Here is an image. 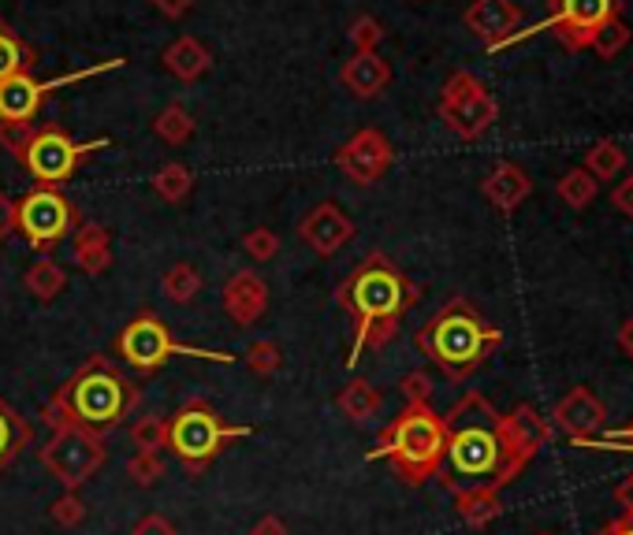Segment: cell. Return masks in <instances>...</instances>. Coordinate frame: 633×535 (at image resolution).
Listing matches in <instances>:
<instances>
[{
	"instance_id": "9c48e42d",
	"label": "cell",
	"mask_w": 633,
	"mask_h": 535,
	"mask_svg": "<svg viewBox=\"0 0 633 535\" xmlns=\"http://www.w3.org/2000/svg\"><path fill=\"white\" fill-rule=\"evenodd\" d=\"M127 67V56H109L93 67H83V72H72V75H56V78H34L30 72L23 75H12L0 82V127H12V130H27L34 127L38 119L41 104L53 98L56 90L64 86H75V82H86V78H98V75H109V72H119Z\"/></svg>"
},
{
	"instance_id": "d4e9b609",
	"label": "cell",
	"mask_w": 633,
	"mask_h": 535,
	"mask_svg": "<svg viewBox=\"0 0 633 535\" xmlns=\"http://www.w3.org/2000/svg\"><path fill=\"white\" fill-rule=\"evenodd\" d=\"M30 438H34V432H30L27 417L0 398V476H4V469H12L23 450H27Z\"/></svg>"
},
{
	"instance_id": "4fadbf2b",
	"label": "cell",
	"mask_w": 633,
	"mask_h": 535,
	"mask_svg": "<svg viewBox=\"0 0 633 535\" xmlns=\"http://www.w3.org/2000/svg\"><path fill=\"white\" fill-rule=\"evenodd\" d=\"M548 4H552L548 20L526 26V30H515L492 52L515 46V41H522V38H533V34H544V30H555V38H559L567 49H588L593 34L600 30L607 20L619 15V0H548Z\"/></svg>"
},
{
	"instance_id": "f35d334b",
	"label": "cell",
	"mask_w": 633,
	"mask_h": 535,
	"mask_svg": "<svg viewBox=\"0 0 633 535\" xmlns=\"http://www.w3.org/2000/svg\"><path fill=\"white\" fill-rule=\"evenodd\" d=\"M581 450H611V454H633V424L619 428V432H596L588 438H581Z\"/></svg>"
},
{
	"instance_id": "ab89813d",
	"label": "cell",
	"mask_w": 633,
	"mask_h": 535,
	"mask_svg": "<svg viewBox=\"0 0 633 535\" xmlns=\"http://www.w3.org/2000/svg\"><path fill=\"white\" fill-rule=\"evenodd\" d=\"M351 41L354 52H377V46L384 41V26H380L377 15H358L351 23Z\"/></svg>"
},
{
	"instance_id": "7dc6e473",
	"label": "cell",
	"mask_w": 633,
	"mask_h": 535,
	"mask_svg": "<svg viewBox=\"0 0 633 535\" xmlns=\"http://www.w3.org/2000/svg\"><path fill=\"white\" fill-rule=\"evenodd\" d=\"M250 535H288V524H283L276 513H265L262 521H257L254 528H250Z\"/></svg>"
},
{
	"instance_id": "cb8c5ba5",
	"label": "cell",
	"mask_w": 633,
	"mask_h": 535,
	"mask_svg": "<svg viewBox=\"0 0 633 535\" xmlns=\"http://www.w3.org/2000/svg\"><path fill=\"white\" fill-rule=\"evenodd\" d=\"M455 513L463 517L470 528H489L503 513L499 491L496 487H458L455 491Z\"/></svg>"
},
{
	"instance_id": "f907efd6",
	"label": "cell",
	"mask_w": 633,
	"mask_h": 535,
	"mask_svg": "<svg viewBox=\"0 0 633 535\" xmlns=\"http://www.w3.org/2000/svg\"><path fill=\"white\" fill-rule=\"evenodd\" d=\"M619 346L633 357V320H626V323L619 328Z\"/></svg>"
},
{
	"instance_id": "5b68a950",
	"label": "cell",
	"mask_w": 633,
	"mask_h": 535,
	"mask_svg": "<svg viewBox=\"0 0 633 535\" xmlns=\"http://www.w3.org/2000/svg\"><path fill=\"white\" fill-rule=\"evenodd\" d=\"M444 450H447L444 417L429 402H410L377 435V446L366 454V461H388L406 487H425L432 476H440Z\"/></svg>"
},
{
	"instance_id": "8fae6325",
	"label": "cell",
	"mask_w": 633,
	"mask_h": 535,
	"mask_svg": "<svg viewBox=\"0 0 633 535\" xmlns=\"http://www.w3.org/2000/svg\"><path fill=\"white\" fill-rule=\"evenodd\" d=\"M440 119L455 138L477 142L499 119V101L473 72H455L440 90Z\"/></svg>"
},
{
	"instance_id": "3957f363",
	"label": "cell",
	"mask_w": 633,
	"mask_h": 535,
	"mask_svg": "<svg viewBox=\"0 0 633 535\" xmlns=\"http://www.w3.org/2000/svg\"><path fill=\"white\" fill-rule=\"evenodd\" d=\"M138 402H142L138 383L127 380L112 357L93 354L67 375L64 387L53 391V398L41 409V420L53 432L56 428H72V432L105 438L135 413Z\"/></svg>"
},
{
	"instance_id": "83f0119b",
	"label": "cell",
	"mask_w": 633,
	"mask_h": 535,
	"mask_svg": "<svg viewBox=\"0 0 633 535\" xmlns=\"http://www.w3.org/2000/svg\"><path fill=\"white\" fill-rule=\"evenodd\" d=\"M585 171L593 175L596 182L615 179V175L626 171V149H622L619 142H611V138H600V142L588 145V153H585Z\"/></svg>"
},
{
	"instance_id": "d6a6232c",
	"label": "cell",
	"mask_w": 633,
	"mask_h": 535,
	"mask_svg": "<svg viewBox=\"0 0 633 535\" xmlns=\"http://www.w3.org/2000/svg\"><path fill=\"white\" fill-rule=\"evenodd\" d=\"M34 67V52L30 46H23L8 26H0V82L12 75H23Z\"/></svg>"
},
{
	"instance_id": "ac0fdd59",
	"label": "cell",
	"mask_w": 633,
	"mask_h": 535,
	"mask_svg": "<svg viewBox=\"0 0 633 535\" xmlns=\"http://www.w3.org/2000/svg\"><path fill=\"white\" fill-rule=\"evenodd\" d=\"M466 30L477 34V38L484 41V49H496L503 38H510V34L522 26V12H518L510 0H473L470 8H466L463 15Z\"/></svg>"
},
{
	"instance_id": "5bb4252c",
	"label": "cell",
	"mask_w": 633,
	"mask_h": 535,
	"mask_svg": "<svg viewBox=\"0 0 633 535\" xmlns=\"http://www.w3.org/2000/svg\"><path fill=\"white\" fill-rule=\"evenodd\" d=\"M395 161V149L384 138V130L362 127L336 149V168H340L354 187H372Z\"/></svg>"
},
{
	"instance_id": "f546056e",
	"label": "cell",
	"mask_w": 633,
	"mask_h": 535,
	"mask_svg": "<svg viewBox=\"0 0 633 535\" xmlns=\"http://www.w3.org/2000/svg\"><path fill=\"white\" fill-rule=\"evenodd\" d=\"M190 190H194V171H190L187 164H179V161L164 164V168L153 175V194H157L161 201H168V205L187 201Z\"/></svg>"
},
{
	"instance_id": "ffe728a7",
	"label": "cell",
	"mask_w": 633,
	"mask_h": 535,
	"mask_svg": "<svg viewBox=\"0 0 633 535\" xmlns=\"http://www.w3.org/2000/svg\"><path fill=\"white\" fill-rule=\"evenodd\" d=\"M481 194L492 208H496V213L507 216V213H515V208L522 205L529 194H533V179H529L526 168H518L515 161H503L481 179Z\"/></svg>"
},
{
	"instance_id": "bcb514c9",
	"label": "cell",
	"mask_w": 633,
	"mask_h": 535,
	"mask_svg": "<svg viewBox=\"0 0 633 535\" xmlns=\"http://www.w3.org/2000/svg\"><path fill=\"white\" fill-rule=\"evenodd\" d=\"M153 8H157L164 20H183L190 8H194V0H153Z\"/></svg>"
},
{
	"instance_id": "30bf717a",
	"label": "cell",
	"mask_w": 633,
	"mask_h": 535,
	"mask_svg": "<svg viewBox=\"0 0 633 535\" xmlns=\"http://www.w3.org/2000/svg\"><path fill=\"white\" fill-rule=\"evenodd\" d=\"M79 208L64 198V190L34 187L30 194L15 201V231L27 239V245L38 257H49L72 231L79 227Z\"/></svg>"
},
{
	"instance_id": "d590c367",
	"label": "cell",
	"mask_w": 633,
	"mask_h": 535,
	"mask_svg": "<svg viewBox=\"0 0 633 535\" xmlns=\"http://www.w3.org/2000/svg\"><path fill=\"white\" fill-rule=\"evenodd\" d=\"M242 365L257 375H273V372H280V365H283V349L276 346L273 339H257L254 346L242 354Z\"/></svg>"
},
{
	"instance_id": "836d02e7",
	"label": "cell",
	"mask_w": 633,
	"mask_h": 535,
	"mask_svg": "<svg viewBox=\"0 0 633 535\" xmlns=\"http://www.w3.org/2000/svg\"><path fill=\"white\" fill-rule=\"evenodd\" d=\"M630 38H633L630 26L622 23L619 15H615V20H607V23L600 26V30L593 34V41H588V49H596V56H600V60H615L622 49L630 46Z\"/></svg>"
},
{
	"instance_id": "7402d4cb",
	"label": "cell",
	"mask_w": 633,
	"mask_h": 535,
	"mask_svg": "<svg viewBox=\"0 0 633 535\" xmlns=\"http://www.w3.org/2000/svg\"><path fill=\"white\" fill-rule=\"evenodd\" d=\"M161 64H164V72L176 75L179 82H198V78L213 67V52L205 49L198 38L183 34V38H176L168 49L161 52Z\"/></svg>"
},
{
	"instance_id": "603a6c76",
	"label": "cell",
	"mask_w": 633,
	"mask_h": 535,
	"mask_svg": "<svg viewBox=\"0 0 633 535\" xmlns=\"http://www.w3.org/2000/svg\"><path fill=\"white\" fill-rule=\"evenodd\" d=\"M507 428H510V435H515V443L522 446V454H526L529 461H533L536 454H541L544 446L552 443V424L541 413H536L529 402H518V406L510 409Z\"/></svg>"
},
{
	"instance_id": "6da1fadb",
	"label": "cell",
	"mask_w": 633,
	"mask_h": 535,
	"mask_svg": "<svg viewBox=\"0 0 633 535\" xmlns=\"http://www.w3.org/2000/svg\"><path fill=\"white\" fill-rule=\"evenodd\" d=\"M447 450L440 464V484L455 495L458 487H496L503 491L526 472L529 458L499 413L481 391H466L444 413Z\"/></svg>"
},
{
	"instance_id": "74e56055",
	"label": "cell",
	"mask_w": 633,
	"mask_h": 535,
	"mask_svg": "<svg viewBox=\"0 0 633 535\" xmlns=\"http://www.w3.org/2000/svg\"><path fill=\"white\" fill-rule=\"evenodd\" d=\"M127 476H131L138 487L161 484V476H164V458H161V454H153V450H138L135 458L127 461Z\"/></svg>"
},
{
	"instance_id": "2e32d148",
	"label": "cell",
	"mask_w": 633,
	"mask_h": 535,
	"mask_svg": "<svg viewBox=\"0 0 633 535\" xmlns=\"http://www.w3.org/2000/svg\"><path fill=\"white\" fill-rule=\"evenodd\" d=\"M552 417H555V428H562V432L570 435V443H581V438L604 432L607 409L588 387H574V391H567L559 402H555Z\"/></svg>"
},
{
	"instance_id": "4316f807",
	"label": "cell",
	"mask_w": 633,
	"mask_h": 535,
	"mask_svg": "<svg viewBox=\"0 0 633 535\" xmlns=\"http://www.w3.org/2000/svg\"><path fill=\"white\" fill-rule=\"evenodd\" d=\"M336 406H340V413L351 420V424H366L369 417L380 413V406H384V398H380V391L372 387L369 380H351L346 387L336 394Z\"/></svg>"
},
{
	"instance_id": "7bdbcfd3",
	"label": "cell",
	"mask_w": 633,
	"mask_h": 535,
	"mask_svg": "<svg viewBox=\"0 0 633 535\" xmlns=\"http://www.w3.org/2000/svg\"><path fill=\"white\" fill-rule=\"evenodd\" d=\"M131 535H179V532H176V524H172L164 513H145L142 521H138L135 528H131Z\"/></svg>"
},
{
	"instance_id": "f1b7e54d",
	"label": "cell",
	"mask_w": 633,
	"mask_h": 535,
	"mask_svg": "<svg viewBox=\"0 0 633 535\" xmlns=\"http://www.w3.org/2000/svg\"><path fill=\"white\" fill-rule=\"evenodd\" d=\"M153 135L168 145H187L194 138V116L183 109V104H164L153 119Z\"/></svg>"
},
{
	"instance_id": "e575fe53",
	"label": "cell",
	"mask_w": 633,
	"mask_h": 535,
	"mask_svg": "<svg viewBox=\"0 0 633 535\" xmlns=\"http://www.w3.org/2000/svg\"><path fill=\"white\" fill-rule=\"evenodd\" d=\"M131 443L138 450H153L161 454L168 446V420L164 417H142L131 424Z\"/></svg>"
},
{
	"instance_id": "52a82bcc",
	"label": "cell",
	"mask_w": 633,
	"mask_h": 535,
	"mask_svg": "<svg viewBox=\"0 0 633 535\" xmlns=\"http://www.w3.org/2000/svg\"><path fill=\"white\" fill-rule=\"evenodd\" d=\"M254 435L250 424H228L205 398H187L176 413L168 417V446L190 476H202L210 464L220 458V450L236 438Z\"/></svg>"
},
{
	"instance_id": "484cf974",
	"label": "cell",
	"mask_w": 633,
	"mask_h": 535,
	"mask_svg": "<svg viewBox=\"0 0 633 535\" xmlns=\"http://www.w3.org/2000/svg\"><path fill=\"white\" fill-rule=\"evenodd\" d=\"M23 286H27V294L34 297V302L49 305L67 291V271H64V265H56L53 257H38L27 268V276H23Z\"/></svg>"
},
{
	"instance_id": "277c9868",
	"label": "cell",
	"mask_w": 633,
	"mask_h": 535,
	"mask_svg": "<svg viewBox=\"0 0 633 535\" xmlns=\"http://www.w3.org/2000/svg\"><path fill=\"white\" fill-rule=\"evenodd\" d=\"M414 342L451 383H463L503 346V331L492 328L466 297H451L421 323Z\"/></svg>"
},
{
	"instance_id": "b9f144b4",
	"label": "cell",
	"mask_w": 633,
	"mask_h": 535,
	"mask_svg": "<svg viewBox=\"0 0 633 535\" xmlns=\"http://www.w3.org/2000/svg\"><path fill=\"white\" fill-rule=\"evenodd\" d=\"M398 391H403L406 406H410V402H429L432 398V380L425 372H406L403 380H398Z\"/></svg>"
},
{
	"instance_id": "d6986e66",
	"label": "cell",
	"mask_w": 633,
	"mask_h": 535,
	"mask_svg": "<svg viewBox=\"0 0 633 535\" xmlns=\"http://www.w3.org/2000/svg\"><path fill=\"white\" fill-rule=\"evenodd\" d=\"M340 82L351 98L372 101L388 90V82H392V64H388L380 52H354V56L343 64Z\"/></svg>"
},
{
	"instance_id": "44dd1931",
	"label": "cell",
	"mask_w": 633,
	"mask_h": 535,
	"mask_svg": "<svg viewBox=\"0 0 633 535\" xmlns=\"http://www.w3.org/2000/svg\"><path fill=\"white\" fill-rule=\"evenodd\" d=\"M72 265L86 276H105L112 268V234L105 224H79L72 231Z\"/></svg>"
},
{
	"instance_id": "c3c4849f",
	"label": "cell",
	"mask_w": 633,
	"mask_h": 535,
	"mask_svg": "<svg viewBox=\"0 0 633 535\" xmlns=\"http://www.w3.org/2000/svg\"><path fill=\"white\" fill-rule=\"evenodd\" d=\"M615 502L622 506V513H633V472L622 480L619 487H615Z\"/></svg>"
},
{
	"instance_id": "e0dca14e",
	"label": "cell",
	"mask_w": 633,
	"mask_h": 535,
	"mask_svg": "<svg viewBox=\"0 0 633 535\" xmlns=\"http://www.w3.org/2000/svg\"><path fill=\"white\" fill-rule=\"evenodd\" d=\"M220 302H224V313H228L231 323L239 328H250L265 317L268 309V286L257 271H236V276L224 283L220 291Z\"/></svg>"
},
{
	"instance_id": "f6af8a7d",
	"label": "cell",
	"mask_w": 633,
	"mask_h": 535,
	"mask_svg": "<svg viewBox=\"0 0 633 535\" xmlns=\"http://www.w3.org/2000/svg\"><path fill=\"white\" fill-rule=\"evenodd\" d=\"M611 208H619L622 216H633V175H626V179L611 190Z\"/></svg>"
},
{
	"instance_id": "ba28073f",
	"label": "cell",
	"mask_w": 633,
	"mask_h": 535,
	"mask_svg": "<svg viewBox=\"0 0 633 535\" xmlns=\"http://www.w3.org/2000/svg\"><path fill=\"white\" fill-rule=\"evenodd\" d=\"M116 354L131 368H138L142 375L161 372L172 357H194V361H213V365L242 361L239 354H228V349H205V346H194V342H179L157 313H138V317L116 335Z\"/></svg>"
},
{
	"instance_id": "60d3db41",
	"label": "cell",
	"mask_w": 633,
	"mask_h": 535,
	"mask_svg": "<svg viewBox=\"0 0 633 535\" xmlns=\"http://www.w3.org/2000/svg\"><path fill=\"white\" fill-rule=\"evenodd\" d=\"M49 517H53L60 528H79V524L86 521V506H83V498L75 495V491H64V495L49 506Z\"/></svg>"
},
{
	"instance_id": "7a4b0ae2",
	"label": "cell",
	"mask_w": 633,
	"mask_h": 535,
	"mask_svg": "<svg viewBox=\"0 0 633 535\" xmlns=\"http://www.w3.org/2000/svg\"><path fill=\"white\" fill-rule=\"evenodd\" d=\"M336 302L354 320V342L351 357H346V368H354L362 349H384L398 335V323H403L406 309L421 302V286L414 279H406L388 253L372 250L336 286Z\"/></svg>"
},
{
	"instance_id": "8992f818",
	"label": "cell",
	"mask_w": 633,
	"mask_h": 535,
	"mask_svg": "<svg viewBox=\"0 0 633 535\" xmlns=\"http://www.w3.org/2000/svg\"><path fill=\"white\" fill-rule=\"evenodd\" d=\"M0 145L27 168L34 187L64 190V182L79 171V164L86 156L109 149L112 138L101 135V138H93V142H75L60 123H41V127H27V130L0 127Z\"/></svg>"
},
{
	"instance_id": "4dcf8cb0",
	"label": "cell",
	"mask_w": 633,
	"mask_h": 535,
	"mask_svg": "<svg viewBox=\"0 0 633 535\" xmlns=\"http://www.w3.org/2000/svg\"><path fill=\"white\" fill-rule=\"evenodd\" d=\"M161 291L168 302H176V305L194 302L198 291H202V271H198L194 265H187V260L183 265H172L161 279Z\"/></svg>"
},
{
	"instance_id": "681fc988",
	"label": "cell",
	"mask_w": 633,
	"mask_h": 535,
	"mask_svg": "<svg viewBox=\"0 0 633 535\" xmlns=\"http://www.w3.org/2000/svg\"><path fill=\"white\" fill-rule=\"evenodd\" d=\"M600 535H633V513H622V517H615L611 524H604Z\"/></svg>"
},
{
	"instance_id": "7c38bea8",
	"label": "cell",
	"mask_w": 633,
	"mask_h": 535,
	"mask_svg": "<svg viewBox=\"0 0 633 535\" xmlns=\"http://www.w3.org/2000/svg\"><path fill=\"white\" fill-rule=\"evenodd\" d=\"M38 461L46 464L49 476H53L64 491H79L105 469L109 446H105V438H98V435L56 428L53 438L38 450Z\"/></svg>"
},
{
	"instance_id": "1f68e13d",
	"label": "cell",
	"mask_w": 633,
	"mask_h": 535,
	"mask_svg": "<svg viewBox=\"0 0 633 535\" xmlns=\"http://www.w3.org/2000/svg\"><path fill=\"white\" fill-rule=\"evenodd\" d=\"M559 201L570 208H588L596 201V194H600V182L593 179L585 168H570L567 175L559 179Z\"/></svg>"
},
{
	"instance_id": "9a60e30c",
	"label": "cell",
	"mask_w": 633,
	"mask_h": 535,
	"mask_svg": "<svg viewBox=\"0 0 633 535\" xmlns=\"http://www.w3.org/2000/svg\"><path fill=\"white\" fill-rule=\"evenodd\" d=\"M299 239L317 253V257H336L343 245L354 239V219L343 213L336 201H320L299 219Z\"/></svg>"
},
{
	"instance_id": "8d00e7d4",
	"label": "cell",
	"mask_w": 633,
	"mask_h": 535,
	"mask_svg": "<svg viewBox=\"0 0 633 535\" xmlns=\"http://www.w3.org/2000/svg\"><path fill=\"white\" fill-rule=\"evenodd\" d=\"M242 250H246L250 260L265 265V260H273L276 253H280V234H276L273 227H254V231L242 234Z\"/></svg>"
},
{
	"instance_id": "ee69618b",
	"label": "cell",
	"mask_w": 633,
	"mask_h": 535,
	"mask_svg": "<svg viewBox=\"0 0 633 535\" xmlns=\"http://www.w3.org/2000/svg\"><path fill=\"white\" fill-rule=\"evenodd\" d=\"M12 234H15V201L0 190V245L12 239Z\"/></svg>"
}]
</instances>
